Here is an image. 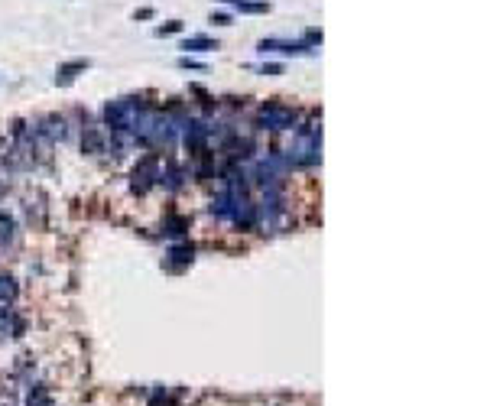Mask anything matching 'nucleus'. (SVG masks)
<instances>
[{"instance_id": "nucleus-2", "label": "nucleus", "mask_w": 487, "mask_h": 406, "mask_svg": "<svg viewBox=\"0 0 487 406\" xmlns=\"http://www.w3.org/2000/svg\"><path fill=\"white\" fill-rule=\"evenodd\" d=\"M156 179H160V163H156V156H147L133 170V192H147Z\"/></svg>"}, {"instance_id": "nucleus-1", "label": "nucleus", "mask_w": 487, "mask_h": 406, "mask_svg": "<svg viewBox=\"0 0 487 406\" xmlns=\"http://www.w3.org/2000/svg\"><path fill=\"white\" fill-rule=\"evenodd\" d=\"M260 123L270 130H286L296 123V111L286 104H267V107H260Z\"/></svg>"}, {"instance_id": "nucleus-3", "label": "nucleus", "mask_w": 487, "mask_h": 406, "mask_svg": "<svg viewBox=\"0 0 487 406\" xmlns=\"http://www.w3.org/2000/svg\"><path fill=\"white\" fill-rule=\"evenodd\" d=\"M13 296H17L13 280H10V276H0V303H7V299H13Z\"/></svg>"}, {"instance_id": "nucleus-6", "label": "nucleus", "mask_w": 487, "mask_h": 406, "mask_svg": "<svg viewBox=\"0 0 487 406\" xmlns=\"http://www.w3.org/2000/svg\"><path fill=\"white\" fill-rule=\"evenodd\" d=\"M237 3H244V0H237Z\"/></svg>"}, {"instance_id": "nucleus-4", "label": "nucleus", "mask_w": 487, "mask_h": 406, "mask_svg": "<svg viewBox=\"0 0 487 406\" xmlns=\"http://www.w3.org/2000/svg\"><path fill=\"white\" fill-rule=\"evenodd\" d=\"M186 49H192V52H205V49H215V43L211 39H186Z\"/></svg>"}, {"instance_id": "nucleus-5", "label": "nucleus", "mask_w": 487, "mask_h": 406, "mask_svg": "<svg viewBox=\"0 0 487 406\" xmlns=\"http://www.w3.org/2000/svg\"><path fill=\"white\" fill-rule=\"evenodd\" d=\"M169 257H176L179 264H188V260H192V247H172Z\"/></svg>"}]
</instances>
